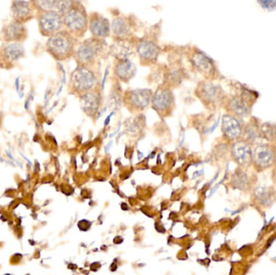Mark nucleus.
<instances>
[{
    "label": "nucleus",
    "instance_id": "obj_12",
    "mask_svg": "<svg viewBox=\"0 0 276 275\" xmlns=\"http://www.w3.org/2000/svg\"><path fill=\"white\" fill-rule=\"evenodd\" d=\"M25 50L21 43H9L0 50V60L7 65H14L19 60L24 58Z\"/></svg>",
    "mask_w": 276,
    "mask_h": 275
},
{
    "label": "nucleus",
    "instance_id": "obj_13",
    "mask_svg": "<svg viewBox=\"0 0 276 275\" xmlns=\"http://www.w3.org/2000/svg\"><path fill=\"white\" fill-rule=\"evenodd\" d=\"M35 9L39 12H55L64 15L73 7V1H33Z\"/></svg>",
    "mask_w": 276,
    "mask_h": 275
},
{
    "label": "nucleus",
    "instance_id": "obj_2",
    "mask_svg": "<svg viewBox=\"0 0 276 275\" xmlns=\"http://www.w3.org/2000/svg\"><path fill=\"white\" fill-rule=\"evenodd\" d=\"M66 31L75 37H82L88 28L89 19L84 7L79 2L74 3L71 9L63 15Z\"/></svg>",
    "mask_w": 276,
    "mask_h": 275
},
{
    "label": "nucleus",
    "instance_id": "obj_19",
    "mask_svg": "<svg viewBox=\"0 0 276 275\" xmlns=\"http://www.w3.org/2000/svg\"><path fill=\"white\" fill-rule=\"evenodd\" d=\"M192 64L199 72L206 76H213L215 74V67L211 60L207 56L202 54L201 52H196L192 56Z\"/></svg>",
    "mask_w": 276,
    "mask_h": 275
},
{
    "label": "nucleus",
    "instance_id": "obj_6",
    "mask_svg": "<svg viewBox=\"0 0 276 275\" xmlns=\"http://www.w3.org/2000/svg\"><path fill=\"white\" fill-rule=\"evenodd\" d=\"M153 93L149 89H138L127 91L125 95V103L132 110L142 111L150 105Z\"/></svg>",
    "mask_w": 276,
    "mask_h": 275
},
{
    "label": "nucleus",
    "instance_id": "obj_5",
    "mask_svg": "<svg viewBox=\"0 0 276 275\" xmlns=\"http://www.w3.org/2000/svg\"><path fill=\"white\" fill-rule=\"evenodd\" d=\"M37 21L40 34L46 37L58 33L64 26L63 15L55 12H39Z\"/></svg>",
    "mask_w": 276,
    "mask_h": 275
},
{
    "label": "nucleus",
    "instance_id": "obj_27",
    "mask_svg": "<svg viewBox=\"0 0 276 275\" xmlns=\"http://www.w3.org/2000/svg\"><path fill=\"white\" fill-rule=\"evenodd\" d=\"M245 139L247 142H254L255 139H257L258 133L256 131V128H254L251 125H249L246 128V130L245 132Z\"/></svg>",
    "mask_w": 276,
    "mask_h": 275
},
{
    "label": "nucleus",
    "instance_id": "obj_14",
    "mask_svg": "<svg viewBox=\"0 0 276 275\" xmlns=\"http://www.w3.org/2000/svg\"><path fill=\"white\" fill-rule=\"evenodd\" d=\"M136 51L142 64H150L157 60L160 50L158 46L151 40H142L137 43Z\"/></svg>",
    "mask_w": 276,
    "mask_h": 275
},
{
    "label": "nucleus",
    "instance_id": "obj_16",
    "mask_svg": "<svg viewBox=\"0 0 276 275\" xmlns=\"http://www.w3.org/2000/svg\"><path fill=\"white\" fill-rule=\"evenodd\" d=\"M231 153L234 160L241 166H247L252 161V152L248 142H235L232 145Z\"/></svg>",
    "mask_w": 276,
    "mask_h": 275
},
{
    "label": "nucleus",
    "instance_id": "obj_25",
    "mask_svg": "<svg viewBox=\"0 0 276 275\" xmlns=\"http://www.w3.org/2000/svg\"><path fill=\"white\" fill-rule=\"evenodd\" d=\"M115 50H114L113 53L118 58V59H129V56L132 53H131V50H129V47L125 46V44H120V43L115 44Z\"/></svg>",
    "mask_w": 276,
    "mask_h": 275
},
{
    "label": "nucleus",
    "instance_id": "obj_3",
    "mask_svg": "<svg viewBox=\"0 0 276 275\" xmlns=\"http://www.w3.org/2000/svg\"><path fill=\"white\" fill-rule=\"evenodd\" d=\"M103 40L92 38L84 40L78 45L75 52V57L79 66L89 67L98 58L104 50Z\"/></svg>",
    "mask_w": 276,
    "mask_h": 275
},
{
    "label": "nucleus",
    "instance_id": "obj_29",
    "mask_svg": "<svg viewBox=\"0 0 276 275\" xmlns=\"http://www.w3.org/2000/svg\"><path fill=\"white\" fill-rule=\"evenodd\" d=\"M112 115H113V112H111V114L105 119V121H104V126H107V124H109L110 119H111V117Z\"/></svg>",
    "mask_w": 276,
    "mask_h": 275
},
{
    "label": "nucleus",
    "instance_id": "obj_30",
    "mask_svg": "<svg viewBox=\"0 0 276 275\" xmlns=\"http://www.w3.org/2000/svg\"><path fill=\"white\" fill-rule=\"evenodd\" d=\"M111 144H112V142H110V143L107 145V147L105 148V152H108L109 148L111 147Z\"/></svg>",
    "mask_w": 276,
    "mask_h": 275
},
{
    "label": "nucleus",
    "instance_id": "obj_15",
    "mask_svg": "<svg viewBox=\"0 0 276 275\" xmlns=\"http://www.w3.org/2000/svg\"><path fill=\"white\" fill-rule=\"evenodd\" d=\"M27 29L24 24L12 22L4 27L3 37L8 43H21L27 38Z\"/></svg>",
    "mask_w": 276,
    "mask_h": 275
},
{
    "label": "nucleus",
    "instance_id": "obj_11",
    "mask_svg": "<svg viewBox=\"0 0 276 275\" xmlns=\"http://www.w3.org/2000/svg\"><path fill=\"white\" fill-rule=\"evenodd\" d=\"M35 7L33 1H13L12 3V16L13 21L24 24L33 17Z\"/></svg>",
    "mask_w": 276,
    "mask_h": 275
},
{
    "label": "nucleus",
    "instance_id": "obj_1",
    "mask_svg": "<svg viewBox=\"0 0 276 275\" xmlns=\"http://www.w3.org/2000/svg\"><path fill=\"white\" fill-rule=\"evenodd\" d=\"M46 50L54 59L64 61L75 54V38L66 30H61L49 37Z\"/></svg>",
    "mask_w": 276,
    "mask_h": 275
},
{
    "label": "nucleus",
    "instance_id": "obj_9",
    "mask_svg": "<svg viewBox=\"0 0 276 275\" xmlns=\"http://www.w3.org/2000/svg\"><path fill=\"white\" fill-rule=\"evenodd\" d=\"M89 29L94 38L104 40L110 36L111 26L107 18L98 13L91 14L89 18Z\"/></svg>",
    "mask_w": 276,
    "mask_h": 275
},
{
    "label": "nucleus",
    "instance_id": "obj_23",
    "mask_svg": "<svg viewBox=\"0 0 276 275\" xmlns=\"http://www.w3.org/2000/svg\"><path fill=\"white\" fill-rule=\"evenodd\" d=\"M228 109L234 115L243 117L248 115L249 111V105L244 99L241 97H234L228 102Z\"/></svg>",
    "mask_w": 276,
    "mask_h": 275
},
{
    "label": "nucleus",
    "instance_id": "obj_21",
    "mask_svg": "<svg viewBox=\"0 0 276 275\" xmlns=\"http://www.w3.org/2000/svg\"><path fill=\"white\" fill-rule=\"evenodd\" d=\"M111 30L117 38L125 39L132 33V25L126 18L117 17L111 23Z\"/></svg>",
    "mask_w": 276,
    "mask_h": 275
},
{
    "label": "nucleus",
    "instance_id": "obj_7",
    "mask_svg": "<svg viewBox=\"0 0 276 275\" xmlns=\"http://www.w3.org/2000/svg\"><path fill=\"white\" fill-rule=\"evenodd\" d=\"M153 108L160 115L166 116L171 112L174 105V96L169 89L160 87L152 98Z\"/></svg>",
    "mask_w": 276,
    "mask_h": 275
},
{
    "label": "nucleus",
    "instance_id": "obj_8",
    "mask_svg": "<svg viewBox=\"0 0 276 275\" xmlns=\"http://www.w3.org/2000/svg\"><path fill=\"white\" fill-rule=\"evenodd\" d=\"M275 152L267 145H260L255 148L252 154V160L257 168L267 169L275 162Z\"/></svg>",
    "mask_w": 276,
    "mask_h": 275
},
{
    "label": "nucleus",
    "instance_id": "obj_31",
    "mask_svg": "<svg viewBox=\"0 0 276 275\" xmlns=\"http://www.w3.org/2000/svg\"><path fill=\"white\" fill-rule=\"evenodd\" d=\"M6 275H10V274H6Z\"/></svg>",
    "mask_w": 276,
    "mask_h": 275
},
{
    "label": "nucleus",
    "instance_id": "obj_28",
    "mask_svg": "<svg viewBox=\"0 0 276 275\" xmlns=\"http://www.w3.org/2000/svg\"><path fill=\"white\" fill-rule=\"evenodd\" d=\"M259 4L264 8L268 10H272L276 8V1L273 0H265V1H259Z\"/></svg>",
    "mask_w": 276,
    "mask_h": 275
},
{
    "label": "nucleus",
    "instance_id": "obj_17",
    "mask_svg": "<svg viewBox=\"0 0 276 275\" xmlns=\"http://www.w3.org/2000/svg\"><path fill=\"white\" fill-rule=\"evenodd\" d=\"M221 128L224 136L229 140L238 139L242 132V126L238 119L231 115L223 117Z\"/></svg>",
    "mask_w": 276,
    "mask_h": 275
},
{
    "label": "nucleus",
    "instance_id": "obj_20",
    "mask_svg": "<svg viewBox=\"0 0 276 275\" xmlns=\"http://www.w3.org/2000/svg\"><path fill=\"white\" fill-rule=\"evenodd\" d=\"M115 74L123 82H129L136 74V66L129 59L119 60L115 66Z\"/></svg>",
    "mask_w": 276,
    "mask_h": 275
},
{
    "label": "nucleus",
    "instance_id": "obj_4",
    "mask_svg": "<svg viewBox=\"0 0 276 275\" xmlns=\"http://www.w3.org/2000/svg\"><path fill=\"white\" fill-rule=\"evenodd\" d=\"M97 79L95 73L86 66H78L71 74L70 86L75 93L82 95L90 92L96 86Z\"/></svg>",
    "mask_w": 276,
    "mask_h": 275
},
{
    "label": "nucleus",
    "instance_id": "obj_26",
    "mask_svg": "<svg viewBox=\"0 0 276 275\" xmlns=\"http://www.w3.org/2000/svg\"><path fill=\"white\" fill-rule=\"evenodd\" d=\"M261 132L263 133V136L269 141H273L276 138V128L272 124H263L261 127Z\"/></svg>",
    "mask_w": 276,
    "mask_h": 275
},
{
    "label": "nucleus",
    "instance_id": "obj_24",
    "mask_svg": "<svg viewBox=\"0 0 276 275\" xmlns=\"http://www.w3.org/2000/svg\"><path fill=\"white\" fill-rule=\"evenodd\" d=\"M248 181H248L247 175L242 170L237 171V173L234 174L233 182L237 188L242 190L245 189L246 186L248 185Z\"/></svg>",
    "mask_w": 276,
    "mask_h": 275
},
{
    "label": "nucleus",
    "instance_id": "obj_22",
    "mask_svg": "<svg viewBox=\"0 0 276 275\" xmlns=\"http://www.w3.org/2000/svg\"><path fill=\"white\" fill-rule=\"evenodd\" d=\"M255 197L259 204L268 207L272 204L274 199V192L270 188L259 187L255 191Z\"/></svg>",
    "mask_w": 276,
    "mask_h": 275
},
{
    "label": "nucleus",
    "instance_id": "obj_10",
    "mask_svg": "<svg viewBox=\"0 0 276 275\" xmlns=\"http://www.w3.org/2000/svg\"><path fill=\"white\" fill-rule=\"evenodd\" d=\"M196 94L204 104H216L221 102L223 98L221 88L210 82H203L199 85L196 90Z\"/></svg>",
    "mask_w": 276,
    "mask_h": 275
},
{
    "label": "nucleus",
    "instance_id": "obj_18",
    "mask_svg": "<svg viewBox=\"0 0 276 275\" xmlns=\"http://www.w3.org/2000/svg\"><path fill=\"white\" fill-rule=\"evenodd\" d=\"M100 99L97 95L87 92L80 96V106L83 112L89 117H96L100 110Z\"/></svg>",
    "mask_w": 276,
    "mask_h": 275
}]
</instances>
